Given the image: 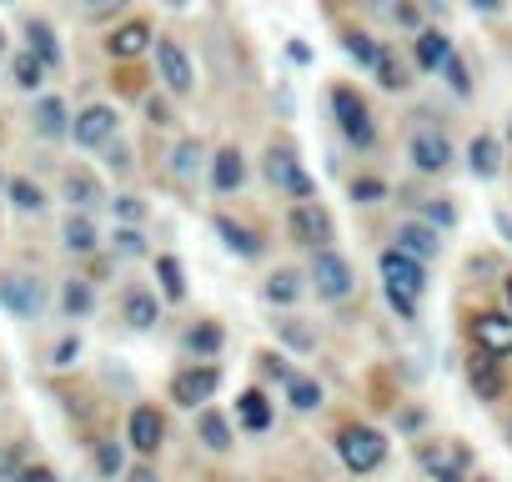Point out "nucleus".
Returning a JSON list of instances; mask_svg holds the SVG:
<instances>
[{
  "label": "nucleus",
  "mask_w": 512,
  "mask_h": 482,
  "mask_svg": "<svg viewBox=\"0 0 512 482\" xmlns=\"http://www.w3.org/2000/svg\"><path fill=\"white\" fill-rule=\"evenodd\" d=\"M297 297H302V277H297V272L282 267V272L267 277V302H272V307H292Z\"/></svg>",
  "instance_id": "nucleus-33"
},
{
  "label": "nucleus",
  "mask_w": 512,
  "mask_h": 482,
  "mask_svg": "<svg viewBox=\"0 0 512 482\" xmlns=\"http://www.w3.org/2000/svg\"><path fill=\"white\" fill-rule=\"evenodd\" d=\"M156 71H161V81H166L171 96H191V86H196L191 56L176 41H166V36H156Z\"/></svg>",
  "instance_id": "nucleus-8"
},
{
  "label": "nucleus",
  "mask_w": 512,
  "mask_h": 482,
  "mask_svg": "<svg viewBox=\"0 0 512 482\" xmlns=\"http://www.w3.org/2000/svg\"><path fill=\"white\" fill-rule=\"evenodd\" d=\"M81 11H111V6H121V0H76Z\"/></svg>",
  "instance_id": "nucleus-54"
},
{
  "label": "nucleus",
  "mask_w": 512,
  "mask_h": 482,
  "mask_svg": "<svg viewBox=\"0 0 512 482\" xmlns=\"http://www.w3.org/2000/svg\"><path fill=\"white\" fill-rule=\"evenodd\" d=\"M156 282H161L166 302H181L186 297V272H181L176 257H156Z\"/></svg>",
  "instance_id": "nucleus-35"
},
{
  "label": "nucleus",
  "mask_w": 512,
  "mask_h": 482,
  "mask_svg": "<svg viewBox=\"0 0 512 482\" xmlns=\"http://www.w3.org/2000/svg\"><path fill=\"white\" fill-rule=\"evenodd\" d=\"M121 317H126V327H131V332H151V327L161 322V302H156V292L131 287V292L121 297Z\"/></svg>",
  "instance_id": "nucleus-16"
},
{
  "label": "nucleus",
  "mask_w": 512,
  "mask_h": 482,
  "mask_svg": "<svg viewBox=\"0 0 512 482\" xmlns=\"http://www.w3.org/2000/svg\"><path fill=\"white\" fill-rule=\"evenodd\" d=\"M21 482H61V477H56L51 467H26V472H21Z\"/></svg>",
  "instance_id": "nucleus-51"
},
{
  "label": "nucleus",
  "mask_w": 512,
  "mask_h": 482,
  "mask_svg": "<svg viewBox=\"0 0 512 482\" xmlns=\"http://www.w3.org/2000/svg\"><path fill=\"white\" fill-rule=\"evenodd\" d=\"M201 156H206L201 141H191V136L176 141V151H171V176H176V181H191V176L201 171Z\"/></svg>",
  "instance_id": "nucleus-32"
},
{
  "label": "nucleus",
  "mask_w": 512,
  "mask_h": 482,
  "mask_svg": "<svg viewBox=\"0 0 512 482\" xmlns=\"http://www.w3.org/2000/svg\"><path fill=\"white\" fill-rule=\"evenodd\" d=\"M0 46H6V31H0Z\"/></svg>",
  "instance_id": "nucleus-58"
},
{
  "label": "nucleus",
  "mask_w": 512,
  "mask_h": 482,
  "mask_svg": "<svg viewBox=\"0 0 512 482\" xmlns=\"http://www.w3.org/2000/svg\"><path fill=\"white\" fill-rule=\"evenodd\" d=\"M11 201H16V211H41V206H46L41 186H36V181H26V176H16V181H11Z\"/></svg>",
  "instance_id": "nucleus-38"
},
{
  "label": "nucleus",
  "mask_w": 512,
  "mask_h": 482,
  "mask_svg": "<svg viewBox=\"0 0 512 482\" xmlns=\"http://www.w3.org/2000/svg\"><path fill=\"white\" fill-rule=\"evenodd\" d=\"M76 357H81V337L71 332V337H61V342H56V352H51V367H76Z\"/></svg>",
  "instance_id": "nucleus-44"
},
{
  "label": "nucleus",
  "mask_w": 512,
  "mask_h": 482,
  "mask_svg": "<svg viewBox=\"0 0 512 482\" xmlns=\"http://www.w3.org/2000/svg\"><path fill=\"white\" fill-rule=\"evenodd\" d=\"M377 272H382V282H387V287H397V292H412V297H422V292H427V267H422V257L402 252L397 241L377 257Z\"/></svg>",
  "instance_id": "nucleus-5"
},
{
  "label": "nucleus",
  "mask_w": 512,
  "mask_h": 482,
  "mask_svg": "<svg viewBox=\"0 0 512 482\" xmlns=\"http://www.w3.org/2000/svg\"><path fill=\"white\" fill-rule=\"evenodd\" d=\"M407 156H412V166H417L422 176H442V171L452 166V141H447L442 131H432V126H422V131L412 136V146H407Z\"/></svg>",
  "instance_id": "nucleus-10"
},
{
  "label": "nucleus",
  "mask_w": 512,
  "mask_h": 482,
  "mask_svg": "<svg viewBox=\"0 0 512 482\" xmlns=\"http://www.w3.org/2000/svg\"><path fill=\"white\" fill-rule=\"evenodd\" d=\"M71 136H76V146H86V151L106 146V141L116 136V111H111V106H86V111L71 121Z\"/></svg>",
  "instance_id": "nucleus-12"
},
{
  "label": "nucleus",
  "mask_w": 512,
  "mask_h": 482,
  "mask_svg": "<svg viewBox=\"0 0 512 482\" xmlns=\"http://www.w3.org/2000/svg\"><path fill=\"white\" fill-rule=\"evenodd\" d=\"M377 76H382V86H387V91H402V86H407L402 66H392V56H387V51H382V61H377Z\"/></svg>",
  "instance_id": "nucleus-45"
},
{
  "label": "nucleus",
  "mask_w": 512,
  "mask_h": 482,
  "mask_svg": "<svg viewBox=\"0 0 512 482\" xmlns=\"http://www.w3.org/2000/svg\"><path fill=\"white\" fill-rule=\"evenodd\" d=\"M126 482H161V477H156V467H131Z\"/></svg>",
  "instance_id": "nucleus-52"
},
{
  "label": "nucleus",
  "mask_w": 512,
  "mask_h": 482,
  "mask_svg": "<svg viewBox=\"0 0 512 482\" xmlns=\"http://www.w3.org/2000/svg\"><path fill=\"white\" fill-rule=\"evenodd\" d=\"M342 46H347V56H352L357 66H372V71H377V61H382V46H377L372 36H362V31H352V36H347Z\"/></svg>",
  "instance_id": "nucleus-36"
},
{
  "label": "nucleus",
  "mask_w": 512,
  "mask_h": 482,
  "mask_svg": "<svg viewBox=\"0 0 512 482\" xmlns=\"http://www.w3.org/2000/svg\"><path fill=\"white\" fill-rule=\"evenodd\" d=\"M61 196H66L76 211H96V206L106 201V191H101V181H96L91 171H66V181H61Z\"/></svg>",
  "instance_id": "nucleus-19"
},
{
  "label": "nucleus",
  "mask_w": 512,
  "mask_h": 482,
  "mask_svg": "<svg viewBox=\"0 0 512 482\" xmlns=\"http://www.w3.org/2000/svg\"><path fill=\"white\" fill-rule=\"evenodd\" d=\"M262 171H267V181H272L277 191H287V196H297V201H312V191H317V186H312V176L302 171V161H297V151H292V146H272Z\"/></svg>",
  "instance_id": "nucleus-7"
},
{
  "label": "nucleus",
  "mask_w": 512,
  "mask_h": 482,
  "mask_svg": "<svg viewBox=\"0 0 512 482\" xmlns=\"http://www.w3.org/2000/svg\"><path fill=\"white\" fill-rule=\"evenodd\" d=\"M96 472L101 477H121L126 472V452H121V442H96Z\"/></svg>",
  "instance_id": "nucleus-37"
},
{
  "label": "nucleus",
  "mask_w": 512,
  "mask_h": 482,
  "mask_svg": "<svg viewBox=\"0 0 512 482\" xmlns=\"http://www.w3.org/2000/svg\"><path fill=\"white\" fill-rule=\"evenodd\" d=\"M337 457L347 462V472H377L382 462H387V437L377 432V427H367V422H352V427H342L337 432Z\"/></svg>",
  "instance_id": "nucleus-2"
},
{
  "label": "nucleus",
  "mask_w": 512,
  "mask_h": 482,
  "mask_svg": "<svg viewBox=\"0 0 512 482\" xmlns=\"http://www.w3.org/2000/svg\"><path fill=\"white\" fill-rule=\"evenodd\" d=\"M397 21H402L407 31H417V11H412V6H397Z\"/></svg>",
  "instance_id": "nucleus-55"
},
{
  "label": "nucleus",
  "mask_w": 512,
  "mask_h": 482,
  "mask_svg": "<svg viewBox=\"0 0 512 482\" xmlns=\"http://www.w3.org/2000/svg\"><path fill=\"white\" fill-rule=\"evenodd\" d=\"M61 241H66V252H76V257H91V252L101 247V236H96V221H91L86 211H71V221L61 226Z\"/></svg>",
  "instance_id": "nucleus-23"
},
{
  "label": "nucleus",
  "mask_w": 512,
  "mask_h": 482,
  "mask_svg": "<svg viewBox=\"0 0 512 482\" xmlns=\"http://www.w3.org/2000/svg\"><path fill=\"white\" fill-rule=\"evenodd\" d=\"M467 166H472L477 181H492V176L502 171V151H497V141H492V136H472V146H467Z\"/></svg>",
  "instance_id": "nucleus-25"
},
{
  "label": "nucleus",
  "mask_w": 512,
  "mask_h": 482,
  "mask_svg": "<svg viewBox=\"0 0 512 482\" xmlns=\"http://www.w3.org/2000/svg\"><path fill=\"white\" fill-rule=\"evenodd\" d=\"M0 307H6L16 322H36L46 312V287L36 277L11 272V277H0Z\"/></svg>",
  "instance_id": "nucleus-6"
},
{
  "label": "nucleus",
  "mask_w": 512,
  "mask_h": 482,
  "mask_svg": "<svg viewBox=\"0 0 512 482\" xmlns=\"http://www.w3.org/2000/svg\"><path fill=\"white\" fill-rule=\"evenodd\" d=\"M26 41H31V51H36L46 66H61V46H56V31H51L46 21H26Z\"/></svg>",
  "instance_id": "nucleus-30"
},
{
  "label": "nucleus",
  "mask_w": 512,
  "mask_h": 482,
  "mask_svg": "<svg viewBox=\"0 0 512 482\" xmlns=\"http://www.w3.org/2000/svg\"><path fill=\"white\" fill-rule=\"evenodd\" d=\"M332 116H337V126H342V136L357 146V151H367L372 141H377V121H372V111H367V101L352 91V86H337L332 91Z\"/></svg>",
  "instance_id": "nucleus-3"
},
{
  "label": "nucleus",
  "mask_w": 512,
  "mask_h": 482,
  "mask_svg": "<svg viewBox=\"0 0 512 482\" xmlns=\"http://www.w3.org/2000/svg\"><path fill=\"white\" fill-rule=\"evenodd\" d=\"M477 482H487V477H477Z\"/></svg>",
  "instance_id": "nucleus-59"
},
{
  "label": "nucleus",
  "mask_w": 512,
  "mask_h": 482,
  "mask_svg": "<svg viewBox=\"0 0 512 482\" xmlns=\"http://www.w3.org/2000/svg\"><path fill=\"white\" fill-rule=\"evenodd\" d=\"M467 382H472V392H477L482 402H497V397H502V372H497V357H492V352H477V357L467 362Z\"/></svg>",
  "instance_id": "nucleus-20"
},
{
  "label": "nucleus",
  "mask_w": 512,
  "mask_h": 482,
  "mask_svg": "<svg viewBox=\"0 0 512 482\" xmlns=\"http://www.w3.org/2000/svg\"><path fill=\"white\" fill-rule=\"evenodd\" d=\"M196 437H201L206 452H231V442H236L231 422H226L216 407H201V412H196Z\"/></svg>",
  "instance_id": "nucleus-21"
},
{
  "label": "nucleus",
  "mask_w": 512,
  "mask_h": 482,
  "mask_svg": "<svg viewBox=\"0 0 512 482\" xmlns=\"http://www.w3.org/2000/svg\"><path fill=\"white\" fill-rule=\"evenodd\" d=\"M26 472V452L21 447H0V482H21Z\"/></svg>",
  "instance_id": "nucleus-40"
},
{
  "label": "nucleus",
  "mask_w": 512,
  "mask_h": 482,
  "mask_svg": "<svg viewBox=\"0 0 512 482\" xmlns=\"http://www.w3.org/2000/svg\"><path fill=\"white\" fill-rule=\"evenodd\" d=\"M216 387H221V372L211 367V362H191V367H181L176 377H171V402L176 407H206L211 397H216Z\"/></svg>",
  "instance_id": "nucleus-4"
},
{
  "label": "nucleus",
  "mask_w": 512,
  "mask_h": 482,
  "mask_svg": "<svg viewBox=\"0 0 512 482\" xmlns=\"http://www.w3.org/2000/svg\"><path fill=\"white\" fill-rule=\"evenodd\" d=\"M382 196H387V186H382L377 176H357V181H352V201H357V206H372V201H382Z\"/></svg>",
  "instance_id": "nucleus-41"
},
{
  "label": "nucleus",
  "mask_w": 512,
  "mask_h": 482,
  "mask_svg": "<svg viewBox=\"0 0 512 482\" xmlns=\"http://www.w3.org/2000/svg\"><path fill=\"white\" fill-rule=\"evenodd\" d=\"M116 252L121 257H146V236H141V226H116Z\"/></svg>",
  "instance_id": "nucleus-39"
},
{
  "label": "nucleus",
  "mask_w": 512,
  "mask_h": 482,
  "mask_svg": "<svg viewBox=\"0 0 512 482\" xmlns=\"http://www.w3.org/2000/svg\"><path fill=\"white\" fill-rule=\"evenodd\" d=\"M31 121H36V136H46V141L71 136V116H66V101H61V96H41Z\"/></svg>",
  "instance_id": "nucleus-17"
},
{
  "label": "nucleus",
  "mask_w": 512,
  "mask_h": 482,
  "mask_svg": "<svg viewBox=\"0 0 512 482\" xmlns=\"http://www.w3.org/2000/svg\"><path fill=\"white\" fill-rule=\"evenodd\" d=\"M61 312H66L71 322H81V317H91V312H96V292H91V282H81V277H71V282L61 287Z\"/></svg>",
  "instance_id": "nucleus-28"
},
{
  "label": "nucleus",
  "mask_w": 512,
  "mask_h": 482,
  "mask_svg": "<svg viewBox=\"0 0 512 482\" xmlns=\"http://www.w3.org/2000/svg\"><path fill=\"white\" fill-rule=\"evenodd\" d=\"M111 206H116V216H121L126 226H141V216H146V206H141L136 196H116Z\"/></svg>",
  "instance_id": "nucleus-47"
},
{
  "label": "nucleus",
  "mask_w": 512,
  "mask_h": 482,
  "mask_svg": "<svg viewBox=\"0 0 512 482\" xmlns=\"http://www.w3.org/2000/svg\"><path fill=\"white\" fill-rule=\"evenodd\" d=\"M262 367H267V377H277V382H282V387H287V382H292V377H297V372H292V367H287V357H262Z\"/></svg>",
  "instance_id": "nucleus-49"
},
{
  "label": "nucleus",
  "mask_w": 512,
  "mask_h": 482,
  "mask_svg": "<svg viewBox=\"0 0 512 482\" xmlns=\"http://www.w3.org/2000/svg\"><path fill=\"white\" fill-rule=\"evenodd\" d=\"M126 442L141 452V457H156L161 452V442H166V417L156 412V407H131V417H126Z\"/></svg>",
  "instance_id": "nucleus-11"
},
{
  "label": "nucleus",
  "mask_w": 512,
  "mask_h": 482,
  "mask_svg": "<svg viewBox=\"0 0 512 482\" xmlns=\"http://www.w3.org/2000/svg\"><path fill=\"white\" fill-rule=\"evenodd\" d=\"M472 337H477L482 352L507 357V352H512V317H502V312H482V317L472 322Z\"/></svg>",
  "instance_id": "nucleus-15"
},
{
  "label": "nucleus",
  "mask_w": 512,
  "mask_h": 482,
  "mask_svg": "<svg viewBox=\"0 0 512 482\" xmlns=\"http://www.w3.org/2000/svg\"><path fill=\"white\" fill-rule=\"evenodd\" d=\"M106 166H111V171H131V151H126L121 141H106Z\"/></svg>",
  "instance_id": "nucleus-48"
},
{
  "label": "nucleus",
  "mask_w": 512,
  "mask_h": 482,
  "mask_svg": "<svg viewBox=\"0 0 512 482\" xmlns=\"http://www.w3.org/2000/svg\"><path fill=\"white\" fill-rule=\"evenodd\" d=\"M211 226H216V236H221V247H226L231 257H241V262H256V257L267 252L262 231H251V226H241V221H231V216H216Z\"/></svg>",
  "instance_id": "nucleus-13"
},
{
  "label": "nucleus",
  "mask_w": 512,
  "mask_h": 482,
  "mask_svg": "<svg viewBox=\"0 0 512 482\" xmlns=\"http://www.w3.org/2000/svg\"><path fill=\"white\" fill-rule=\"evenodd\" d=\"M387 307H392L402 322H417V297H412V292H397V287H387Z\"/></svg>",
  "instance_id": "nucleus-43"
},
{
  "label": "nucleus",
  "mask_w": 512,
  "mask_h": 482,
  "mask_svg": "<svg viewBox=\"0 0 512 482\" xmlns=\"http://www.w3.org/2000/svg\"><path fill=\"white\" fill-rule=\"evenodd\" d=\"M236 422H241L246 432H267V427H272V402H267L262 392H241V397H236Z\"/></svg>",
  "instance_id": "nucleus-27"
},
{
  "label": "nucleus",
  "mask_w": 512,
  "mask_h": 482,
  "mask_svg": "<svg viewBox=\"0 0 512 482\" xmlns=\"http://www.w3.org/2000/svg\"><path fill=\"white\" fill-rule=\"evenodd\" d=\"M507 6V0H472V11H482V16H497Z\"/></svg>",
  "instance_id": "nucleus-53"
},
{
  "label": "nucleus",
  "mask_w": 512,
  "mask_h": 482,
  "mask_svg": "<svg viewBox=\"0 0 512 482\" xmlns=\"http://www.w3.org/2000/svg\"><path fill=\"white\" fill-rule=\"evenodd\" d=\"M502 297H507V307H512V277H507V282H502Z\"/></svg>",
  "instance_id": "nucleus-57"
},
{
  "label": "nucleus",
  "mask_w": 512,
  "mask_h": 482,
  "mask_svg": "<svg viewBox=\"0 0 512 482\" xmlns=\"http://www.w3.org/2000/svg\"><path fill=\"white\" fill-rule=\"evenodd\" d=\"M151 41H156V36H151V26H146V21H126L121 31H111L106 51H111L116 61H131V56H141V51H146Z\"/></svg>",
  "instance_id": "nucleus-22"
},
{
  "label": "nucleus",
  "mask_w": 512,
  "mask_h": 482,
  "mask_svg": "<svg viewBox=\"0 0 512 482\" xmlns=\"http://www.w3.org/2000/svg\"><path fill=\"white\" fill-rule=\"evenodd\" d=\"M497 231H502V241H512V216L507 211H497Z\"/></svg>",
  "instance_id": "nucleus-56"
},
{
  "label": "nucleus",
  "mask_w": 512,
  "mask_h": 482,
  "mask_svg": "<svg viewBox=\"0 0 512 482\" xmlns=\"http://www.w3.org/2000/svg\"><path fill=\"white\" fill-rule=\"evenodd\" d=\"M41 76H46V61H41L36 51H21V56L11 61V81H16L21 91H41Z\"/></svg>",
  "instance_id": "nucleus-31"
},
{
  "label": "nucleus",
  "mask_w": 512,
  "mask_h": 482,
  "mask_svg": "<svg viewBox=\"0 0 512 482\" xmlns=\"http://www.w3.org/2000/svg\"><path fill=\"white\" fill-rule=\"evenodd\" d=\"M422 221H432V226H457V211L447 206V201H422Z\"/></svg>",
  "instance_id": "nucleus-42"
},
{
  "label": "nucleus",
  "mask_w": 512,
  "mask_h": 482,
  "mask_svg": "<svg viewBox=\"0 0 512 482\" xmlns=\"http://www.w3.org/2000/svg\"><path fill=\"white\" fill-rule=\"evenodd\" d=\"M442 76H447V86H452L457 96H467V91H472V81H467V66H462L457 56H452V61L442 66Z\"/></svg>",
  "instance_id": "nucleus-46"
},
{
  "label": "nucleus",
  "mask_w": 512,
  "mask_h": 482,
  "mask_svg": "<svg viewBox=\"0 0 512 482\" xmlns=\"http://www.w3.org/2000/svg\"><path fill=\"white\" fill-rule=\"evenodd\" d=\"M287 402H292V412H317L322 407V382L317 377H292L287 382Z\"/></svg>",
  "instance_id": "nucleus-34"
},
{
  "label": "nucleus",
  "mask_w": 512,
  "mask_h": 482,
  "mask_svg": "<svg viewBox=\"0 0 512 482\" xmlns=\"http://www.w3.org/2000/svg\"><path fill=\"white\" fill-rule=\"evenodd\" d=\"M417 457H422V467H427L437 482H462V452H447V442H437V447H422Z\"/></svg>",
  "instance_id": "nucleus-26"
},
{
  "label": "nucleus",
  "mask_w": 512,
  "mask_h": 482,
  "mask_svg": "<svg viewBox=\"0 0 512 482\" xmlns=\"http://www.w3.org/2000/svg\"><path fill=\"white\" fill-rule=\"evenodd\" d=\"M221 342H226V337H221V327H216V322H196V327L186 332V352H191V357H201V362H206V357H216V352H221Z\"/></svg>",
  "instance_id": "nucleus-29"
},
{
  "label": "nucleus",
  "mask_w": 512,
  "mask_h": 482,
  "mask_svg": "<svg viewBox=\"0 0 512 482\" xmlns=\"http://www.w3.org/2000/svg\"><path fill=\"white\" fill-rule=\"evenodd\" d=\"M282 337H287V342H292V347H302V352H307V347H312V332H302V327H297V322H282Z\"/></svg>",
  "instance_id": "nucleus-50"
},
{
  "label": "nucleus",
  "mask_w": 512,
  "mask_h": 482,
  "mask_svg": "<svg viewBox=\"0 0 512 482\" xmlns=\"http://www.w3.org/2000/svg\"><path fill=\"white\" fill-rule=\"evenodd\" d=\"M241 181H246V156H241L236 146L216 151V161H211V186H216L221 196H231V191H241Z\"/></svg>",
  "instance_id": "nucleus-18"
},
{
  "label": "nucleus",
  "mask_w": 512,
  "mask_h": 482,
  "mask_svg": "<svg viewBox=\"0 0 512 482\" xmlns=\"http://www.w3.org/2000/svg\"><path fill=\"white\" fill-rule=\"evenodd\" d=\"M287 226H292V236L302 241V247H312V252H317V247H327L332 231H337V226H332V216H327L317 201H297V206H292V216H287Z\"/></svg>",
  "instance_id": "nucleus-9"
},
{
  "label": "nucleus",
  "mask_w": 512,
  "mask_h": 482,
  "mask_svg": "<svg viewBox=\"0 0 512 482\" xmlns=\"http://www.w3.org/2000/svg\"><path fill=\"white\" fill-rule=\"evenodd\" d=\"M307 282H312V292H317L322 302H347V297L357 292V272H352V262H347L342 252H332V247H317V252H312Z\"/></svg>",
  "instance_id": "nucleus-1"
},
{
  "label": "nucleus",
  "mask_w": 512,
  "mask_h": 482,
  "mask_svg": "<svg viewBox=\"0 0 512 482\" xmlns=\"http://www.w3.org/2000/svg\"><path fill=\"white\" fill-rule=\"evenodd\" d=\"M397 247L402 252H412V257H422V262H432V257H442V236H437V226L432 221H397Z\"/></svg>",
  "instance_id": "nucleus-14"
},
{
  "label": "nucleus",
  "mask_w": 512,
  "mask_h": 482,
  "mask_svg": "<svg viewBox=\"0 0 512 482\" xmlns=\"http://www.w3.org/2000/svg\"><path fill=\"white\" fill-rule=\"evenodd\" d=\"M452 56H457V51H452V41H447L442 31H417V66H422V71H442Z\"/></svg>",
  "instance_id": "nucleus-24"
}]
</instances>
